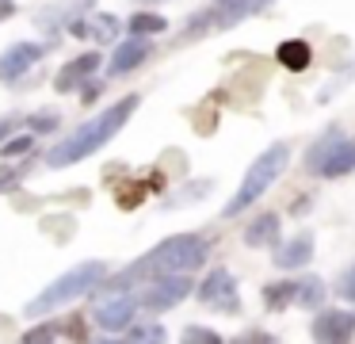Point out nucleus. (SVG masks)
Wrapping results in <instances>:
<instances>
[{
    "label": "nucleus",
    "mask_w": 355,
    "mask_h": 344,
    "mask_svg": "<svg viewBox=\"0 0 355 344\" xmlns=\"http://www.w3.org/2000/svg\"><path fill=\"white\" fill-rule=\"evenodd\" d=\"M134 341H164V329H157V325H149V329H134Z\"/></svg>",
    "instance_id": "obj_23"
},
{
    "label": "nucleus",
    "mask_w": 355,
    "mask_h": 344,
    "mask_svg": "<svg viewBox=\"0 0 355 344\" xmlns=\"http://www.w3.org/2000/svg\"><path fill=\"white\" fill-rule=\"evenodd\" d=\"M138 104H141L138 96H123L119 104H111L103 115H96L92 122H85V126H80L73 138H65L62 145H54V149L46 153V165H50V168H65V165H77V161H85L88 153H96L100 145H107L111 138H115L119 130L126 126V119L134 115V107H138Z\"/></svg>",
    "instance_id": "obj_2"
},
{
    "label": "nucleus",
    "mask_w": 355,
    "mask_h": 344,
    "mask_svg": "<svg viewBox=\"0 0 355 344\" xmlns=\"http://www.w3.org/2000/svg\"><path fill=\"white\" fill-rule=\"evenodd\" d=\"M8 15H12V4L8 0H0V19H8Z\"/></svg>",
    "instance_id": "obj_28"
},
{
    "label": "nucleus",
    "mask_w": 355,
    "mask_h": 344,
    "mask_svg": "<svg viewBox=\"0 0 355 344\" xmlns=\"http://www.w3.org/2000/svg\"><path fill=\"white\" fill-rule=\"evenodd\" d=\"M27 149H31V134H24V138H16V142L0 145V153H4V157H19V153H27Z\"/></svg>",
    "instance_id": "obj_20"
},
{
    "label": "nucleus",
    "mask_w": 355,
    "mask_h": 344,
    "mask_svg": "<svg viewBox=\"0 0 355 344\" xmlns=\"http://www.w3.org/2000/svg\"><path fill=\"white\" fill-rule=\"evenodd\" d=\"M96 69H100V54H80V58H73L69 65H65L62 73H58L54 88H58V92H73L80 81H88V76H92Z\"/></svg>",
    "instance_id": "obj_11"
},
{
    "label": "nucleus",
    "mask_w": 355,
    "mask_h": 344,
    "mask_svg": "<svg viewBox=\"0 0 355 344\" xmlns=\"http://www.w3.org/2000/svg\"><path fill=\"white\" fill-rule=\"evenodd\" d=\"M263 302H268L271 310H283L286 302H294V283H271V287L263 290Z\"/></svg>",
    "instance_id": "obj_18"
},
{
    "label": "nucleus",
    "mask_w": 355,
    "mask_h": 344,
    "mask_svg": "<svg viewBox=\"0 0 355 344\" xmlns=\"http://www.w3.org/2000/svg\"><path fill=\"white\" fill-rule=\"evenodd\" d=\"M12 183H16V176H8V172L0 176V188H12Z\"/></svg>",
    "instance_id": "obj_29"
},
{
    "label": "nucleus",
    "mask_w": 355,
    "mask_h": 344,
    "mask_svg": "<svg viewBox=\"0 0 355 344\" xmlns=\"http://www.w3.org/2000/svg\"><path fill=\"white\" fill-rule=\"evenodd\" d=\"M199 298L207 306H214V310H237V287H233V275L225 272V268H218V272L207 275V283L199 287Z\"/></svg>",
    "instance_id": "obj_8"
},
{
    "label": "nucleus",
    "mask_w": 355,
    "mask_h": 344,
    "mask_svg": "<svg viewBox=\"0 0 355 344\" xmlns=\"http://www.w3.org/2000/svg\"><path fill=\"white\" fill-rule=\"evenodd\" d=\"M355 333V313L352 310H324L313 321V336L317 341H347Z\"/></svg>",
    "instance_id": "obj_10"
},
{
    "label": "nucleus",
    "mask_w": 355,
    "mask_h": 344,
    "mask_svg": "<svg viewBox=\"0 0 355 344\" xmlns=\"http://www.w3.org/2000/svg\"><path fill=\"white\" fill-rule=\"evenodd\" d=\"M157 31H164V19H161V15L141 12V15H134V19H130V35H157Z\"/></svg>",
    "instance_id": "obj_19"
},
{
    "label": "nucleus",
    "mask_w": 355,
    "mask_h": 344,
    "mask_svg": "<svg viewBox=\"0 0 355 344\" xmlns=\"http://www.w3.org/2000/svg\"><path fill=\"white\" fill-rule=\"evenodd\" d=\"M207 260V237H195V234H176L168 237L164 245H157L149 256H141L138 264H130L126 272H119L111 279V290H123L130 287L134 279H153V275H172V272H191Z\"/></svg>",
    "instance_id": "obj_1"
},
{
    "label": "nucleus",
    "mask_w": 355,
    "mask_h": 344,
    "mask_svg": "<svg viewBox=\"0 0 355 344\" xmlns=\"http://www.w3.org/2000/svg\"><path fill=\"white\" fill-rule=\"evenodd\" d=\"M324 298V283L321 279H302L294 283V302L298 306H317Z\"/></svg>",
    "instance_id": "obj_17"
},
{
    "label": "nucleus",
    "mask_w": 355,
    "mask_h": 344,
    "mask_svg": "<svg viewBox=\"0 0 355 344\" xmlns=\"http://www.w3.org/2000/svg\"><path fill=\"white\" fill-rule=\"evenodd\" d=\"M279 61H283L286 69H294V73H302V69L309 65V42H302V38H286L283 46H279L275 54Z\"/></svg>",
    "instance_id": "obj_15"
},
{
    "label": "nucleus",
    "mask_w": 355,
    "mask_h": 344,
    "mask_svg": "<svg viewBox=\"0 0 355 344\" xmlns=\"http://www.w3.org/2000/svg\"><path fill=\"white\" fill-rule=\"evenodd\" d=\"M146 58H149V42H146L141 35H134L130 42H123V46L115 50V58H111V73L123 76V73H130V69H138Z\"/></svg>",
    "instance_id": "obj_12"
},
{
    "label": "nucleus",
    "mask_w": 355,
    "mask_h": 344,
    "mask_svg": "<svg viewBox=\"0 0 355 344\" xmlns=\"http://www.w3.org/2000/svg\"><path fill=\"white\" fill-rule=\"evenodd\" d=\"M31 126H35V130H54V126H58V115H35Z\"/></svg>",
    "instance_id": "obj_25"
},
{
    "label": "nucleus",
    "mask_w": 355,
    "mask_h": 344,
    "mask_svg": "<svg viewBox=\"0 0 355 344\" xmlns=\"http://www.w3.org/2000/svg\"><path fill=\"white\" fill-rule=\"evenodd\" d=\"M103 275H107V268H103L100 260H85V264H77L73 272H65L58 283H50L39 298H31L27 318H39V313H50V310H58V306L73 302V298L88 295L92 287H100V283H103Z\"/></svg>",
    "instance_id": "obj_4"
},
{
    "label": "nucleus",
    "mask_w": 355,
    "mask_h": 344,
    "mask_svg": "<svg viewBox=\"0 0 355 344\" xmlns=\"http://www.w3.org/2000/svg\"><path fill=\"white\" fill-rule=\"evenodd\" d=\"M96 96H100V84H88V88H85V99H88V104H92Z\"/></svg>",
    "instance_id": "obj_27"
},
{
    "label": "nucleus",
    "mask_w": 355,
    "mask_h": 344,
    "mask_svg": "<svg viewBox=\"0 0 355 344\" xmlns=\"http://www.w3.org/2000/svg\"><path fill=\"white\" fill-rule=\"evenodd\" d=\"M42 54H46L42 42H12V50L0 54V81H19Z\"/></svg>",
    "instance_id": "obj_7"
},
{
    "label": "nucleus",
    "mask_w": 355,
    "mask_h": 344,
    "mask_svg": "<svg viewBox=\"0 0 355 344\" xmlns=\"http://www.w3.org/2000/svg\"><path fill=\"white\" fill-rule=\"evenodd\" d=\"M115 31H119V23L111 19V15H103V19H96V35H100V38H107V42H111V38H115Z\"/></svg>",
    "instance_id": "obj_22"
},
{
    "label": "nucleus",
    "mask_w": 355,
    "mask_h": 344,
    "mask_svg": "<svg viewBox=\"0 0 355 344\" xmlns=\"http://www.w3.org/2000/svg\"><path fill=\"white\" fill-rule=\"evenodd\" d=\"M58 333H62V329H58V325H42V329H31V333H27V341H50V336H58Z\"/></svg>",
    "instance_id": "obj_24"
},
{
    "label": "nucleus",
    "mask_w": 355,
    "mask_h": 344,
    "mask_svg": "<svg viewBox=\"0 0 355 344\" xmlns=\"http://www.w3.org/2000/svg\"><path fill=\"white\" fill-rule=\"evenodd\" d=\"M286 161H291V145H286V142H275L271 149H263L260 157H256V165L245 172V180H241L237 195L225 203V218H233V214H241L245 206H252L256 199H260L263 191H268L271 183L279 180V172L286 168Z\"/></svg>",
    "instance_id": "obj_3"
},
{
    "label": "nucleus",
    "mask_w": 355,
    "mask_h": 344,
    "mask_svg": "<svg viewBox=\"0 0 355 344\" xmlns=\"http://www.w3.org/2000/svg\"><path fill=\"white\" fill-rule=\"evenodd\" d=\"M184 341H202V344H218V341H222V336H218V333H210V329H184Z\"/></svg>",
    "instance_id": "obj_21"
},
{
    "label": "nucleus",
    "mask_w": 355,
    "mask_h": 344,
    "mask_svg": "<svg viewBox=\"0 0 355 344\" xmlns=\"http://www.w3.org/2000/svg\"><path fill=\"white\" fill-rule=\"evenodd\" d=\"M306 168L317 176H344L355 168V142L344 134H324L321 142L309 149Z\"/></svg>",
    "instance_id": "obj_5"
},
{
    "label": "nucleus",
    "mask_w": 355,
    "mask_h": 344,
    "mask_svg": "<svg viewBox=\"0 0 355 344\" xmlns=\"http://www.w3.org/2000/svg\"><path fill=\"white\" fill-rule=\"evenodd\" d=\"M309 256H313V234H298L294 241H286L283 249L275 252V264L279 268H302Z\"/></svg>",
    "instance_id": "obj_13"
},
{
    "label": "nucleus",
    "mask_w": 355,
    "mask_h": 344,
    "mask_svg": "<svg viewBox=\"0 0 355 344\" xmlns=\"http://www.w3.org/2000/svg\"><path fill=\"white\" fill-rule=\"evenodd\" d=\"M134 310H138V298H130V295H123V290H119L115 298L100 302V310H96V321H100L107 333H119V329H126V321L134 318Z\"/></svg>",
    "instance_id": "obj_9"
},
{
    "label": "nucleus",
    "mask_w": 355,
    "mask_h": 344,
    "mask_svg": "<svg viewBox=\"0 0 355 344\" xmlns=\"http://www.w3.org/2000/svg\"><path fill=\"white\" fill-rule=\"evenodd\" d=\"M340 290H344V295H347V298H352V302H355V268H352V275H347V279H344V287H340Z\"/></svg>",
    "instance_id": "obj_26"
},
{
    "label": "nucleus",
    "mask_w": 355,
    "mask_h": 344,
    "mask_svg": "<svg viewBox=\"0 0 355 344\" xmlns=\"http://www.w3.org/2000/svg\"><path fill=\"white\" fill-rule=\"evenodd\" d=\"M268 4H271V0H233L230 12L218 15V23H222V27H233L237 19H245V15H252V12H263Z\"/></svg>",
    "instance_id": "obj_16"
},
{
    "label": "nucleus",
    "mask_w": 355,
    "mask_h": 344,
    "mask_svg": "<svg viewBox=\"0 0 355 344\" xmlns=\"http://www.w3.org/2000/svg\"><path fill=\"white\" fill-rule=\"evenodd\" d=\"M187 290H191V279H187L184 272H172V275H164V279L157 275V283L138 298V306H146V310H168L180 298H187Z\"/></svg>",
    "instance_id": "obj_6"
},
{
    "label": "nucleus",
    "mask_w": 355,
    "mask_h": 344,
    "mask_svg": "<svg viewBox=\"0 0 355 344\" xmlns=\"http://www.w3.org/2000/svg\"><path fill=\"white\" fill-rule=\"evenodd\" d=\"M279 237V218L275 214H260V218L252 222V226L245 229V241L256 245V249H263V245H275Z\"/></svg>",
    "instance_id": "obj_14"
}]
</instances>
